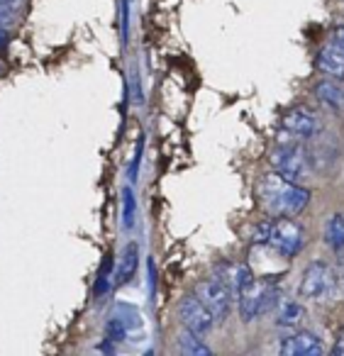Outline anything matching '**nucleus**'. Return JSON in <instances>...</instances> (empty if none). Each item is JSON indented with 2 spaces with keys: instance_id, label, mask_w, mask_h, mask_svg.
Returning a JSON list of instances; mask_svg holds the SVG:
<instances>
[{
  "instance_id": "obj_1",
  "label": "nucleus",
  "mask_w": 344,
  "mask_h": 356,
  "mask_svg": "<svg viewBox=\"0 0 344 356\" xmlns=\"http://www.w3.org/2000/svg\"><path fill=\"white\" fill-rule=\"evenodd\" d=\"M259 203L274 218H295L310 205V191L303 188V184H293L281 173H266L259 178L256 186Z\"/></svg>"
},
{
  "instance_id": "obj_2",
  "label": "nucleus",
  "mask_w": 344,
  "mask_h": 356,
  "mask_svg": "<svg viewBox=\"0 0 344 356\" xmlns=\"http://www.w3.org/2000/svg\"><path fill=\"white\" fill-rule=\"evenodd\" d=\"M271 161V168L276 173H281L283 178L293 181V184H300L305 181L310 173V159H308V152L300 142H286V144H279V147L271 152L269 156Z\"/></svg>"
},
{
  "instance_id": "obj_3",
  "label": "nucleus",
  "mask_w": 344,
  "mask_h": 356,
  "mask_svg": "<svg viewBox=\"0 0 344 356\" xmlns=\"http://www.w3.org/2000/svg\"><path fill=\"white\" fill-rule=\"evenodd\" d=\"M196 296L201 298L203 305L210 310V315L215 317V322H227V317L232 315V305H235V293L227 286L222 278L212 276L205 278L196 286Z\"/></svg>"
},
{
  "instance_id": "obj_4",
  "label": "nucleus",
  "mask_w": 344,
  "mask_h": 356,
  "mask_svg": "<svg viewBox=\"0 0 344 356\" xmlns=\"http://www.w3.org/2000/svg\"><path fill=\"white\" fill-rule=\"evenodd\" d=\"M334 291V276L332 268L322 261V259H315L305 266L303 276H300V286H298V296L303 300H327Z\"/></svg>"
},
{
  "instance_id": "obj_5",
  "label": "nucleus",
  "mask_w": 344,
  "mask_h": 356,
  "mask_svg": "<svg viewBox=\"0 0 344 356\" xmlns=\"http://www.w3.org/2000/svg\"><path fill=\"white\" fill-rule=\"evenodd\" d=\"M269 247L281 259H295L305 247V229L288 218H279V222H271Z\"/></svg>"
},
{
  "instance_id": "obj_6",
  "label": "nucleus",
  "mask_w": 344,
  "mask_h": 356,
  "mask_svg": "<svg viewBox=\"0 0 344 356\" xmlns=\"http://www.w3.org/2000/svg\"><path fill=\"white\" fill-rule=\"evenodd\" d=\"M176 312H178L181 325L201 337L208 334V332L215 327V317L210 315V310L203 305L198 296H183L176 305Z\"/></svg>"
},
{
  "instance_id": "obj_7",
  "label": "nucleus",
  "mask_w": 344,
  "mask_h": 356,
  "mask_svg": "<svg viewBox=\"0 0 344 356\" xmlns=\"http://www.w3.org/2000/svg\"><path fill=\"white\" fill-rule=\"evenodd\" d=\"M325 351L322 339L313 332H295L279 337V354L286 356H320Z\"/></svg>"
},
{
  "instance_id": "obj_8",
  "label": "nucleus",
  "mask_w": 344,
  "mask_h": 356,
  "mask_svg": "<svg viewBox=\"0 0 344 356\" xmlns=\"http://www.w3.org/2000/svg\"><path fill=\"white\" fill-rule=\"evenodd\" d=\"M281 122H283V129H288L295 139H313L322 134V122L318 120V115H313L305 108L288 110Z\"/></svg>"
},
{
  "instance_id": "obj_9",
  "label": "nucleus",
  "mask_w": 344,
  "mask_h": 356,
  "mask_svg": "<svg viewBox=\"0 0 344 356\" xmlns=\"http://www.w3.org/2000/svg\"><path fill=\"white\" fill-rule=\"evenodd\" d=\"M266 281H251L240 296L235 298L237 302V312H240L242 322H254L259 317V305H261V293H264Z\"/></svg>"
},
{
  "instance_id": "obj_10",
  "label": "nucleus",
  "mask_w": 344,
  "mask_h": 356,
  "mask_svg": "<svg viewBox=\"0 0 344 356\" xmlns=\"http://www.w3.org/2000/svg\"><path fill=\"white\" fill-rule=\"evenodd\" d=\"M318 69L329 79L344 81V49L337 42H329L327 47H322L318 56Z\"/></svg>"
},
{
  "instance_id": "obj_11",
  "label": "nucleus",
  "mask_w": 344,
  "mask_h": 356,
  "mask_svg": "<svg viewBox=\"0 0 344 356\" xmlns=\"http://www.w3.org/2000/svg\"><path fill=\"white\" fill-rule=\"evenodd\" d=\"M313 93L325 108L329 110H342L344 108V86H339L337 79H320L313 86Z\"/></svg>"
},
{
  "instance_id": "obj_12",
  "label": "nucleus",
  "mask_w": 344,
  "mask_h": 356,
  "mask_svg": "<svg viewBox=\"0 0 344 356\" xmlns=\"http://www.w3.org/2000/svg\"><path fill=\"white\" fill-rule=\"evenodd\" d=\"M137 266H139V244L130 242L125 247L123 257H120L118 271H115V286H125V283L132 281L134 273H137Z\"/></svg>"
},
{
  "instance_id": "obj_13",
  "label": "nucleus",
  "mask_w": 344,
  "mask_h": 356,
  "mask_svg": "<svg viewBox=\"0 0 344 356\" xmlns=\"http://www.w3.org/2000/svg\"><path fill=\"white\" fill-rule=\"evenodd\" d=\"M325 244H327L334 254L344 252V215L342 213L329 215V220L325 222Z\"/></svg>"
},
{
  "instance_id": "obj_14",
  "label": "nucleus",
  "mask_w": 344,
  "mask_h": 356,
  "mask_svg": "<svg viewBox=\"0 0 344 356\" xmlns=\"http://www.w3.org/2000/svg\"><path fill=\"white\" fill-rule=\"evenodd\" d=\"M176 344H178V351H181V354H186V356H210L212 354L210 346H208L205 341L201 339V334L186 330V327L178 332Z\"/></svg>"
},
{
  "instance_id": "obj_15",
  "label": "nucleus",
  "mask_w": 344,
  "mask_h": 356,
  "mask_svg": "<svg viewBox=\"0 0 344 356\" xmlns=\"http://www.w3.org/2000/svg\"><path fill=\"white\" fill-rule=\"evenodd\" d=\"M303 315H305V307L300 305L298 300H281L279 305H276V325L283 327V330L295 327Z\"/></svg>"
},
{
  "instance_id": "obj_16",
  "label": "nucleus",
  "mask_w": 344,
  "mask_h": 356,
  "mask_svg": "<svg viewBox=\"0 0 344 356\" xmlns=\"http://www.w3.org/2000/svg\"><path fill=\"white\" fill-rule=\"evenodd\" d=\"M134 218H137V198H134L132 186H125L123 188V227L132 229Z\"/></svg>"
},
{
  "instance_id": "obj_17",
  "label": "nucleus",
  "mask_w": 344,
  "mask_h": 356,
  "mask_svg": "<svg viewBox=\"0 0 344 356\" xmlns=\"http://www.w3.org/2000/svg\"><path fill=\"white\" fill-rule=\"evenodd\" d=\"M110 273H113V259L105 257L103 266L98 271V281H95V298H103L110 288Z\"/></svg>"
},
{
  "instance_id": "obj_18",
  "label": "nucleus",
  "mask_w": 344,
  "mask_h": 356,
  "mask_svg": "<svg viewBox=\"0 0 344 356\" xmlns=\"http://www.w3.org/2000/svg\"><path fill=\"white\" fill-rule=\"evenodd\" d=\"M269 234H271V222L264 220V222L256 225L254 234H251V242L254 244H269Z\"/></svg>"
},
{
  "instance_id": "obj_19",
  "label": "nucleus",
  "mask_w": 344,
  "mask_h": 356,
  "mask_svg": "<svg viewBox=\"0 0 344 356\" xmlns=\"http://www.w3.org/2000/svg\"><path fill=\"white\" fill-rule=\"evenodd\" d=\"M142 149H144V137L137 139V149H134V159H132V166H130V184L137 181V173H139V161H142Z\"/></svg>"
},
{
  "instance_id": "obj_20",
  "label": "nucleus",
  "mask_w": 344,
  "mask_h": 356,
  "mask_svg": "<svg viewBox=\"0 0 344 356\" xmlns=\"http://www.w3.org/2000/svg\"><path fill=\"white\" fill-rule=\"evenodd\" d=\"M125 334H127V330H125V325L120 320H113L108 325V337H110V339H125Z\"/></svg>"
},
{
  "instance_id": "obj_21",
  "label": "nucleus",
  "mask_w": 344,
  "mask_h": 356,
  "mask_svg": "<svg viewBox=\"0 0 344 356\" xmlns=\"http://www.w3.org/2000/svg\"><path fill=\"white\" fill-rule=\"evenodd\" d=\"M329 354H332V356H344V327L337 332V337H334V344H332V349H329Z\"/></svg>"
},
{
  "instance_id": "obj_22",
  "label": "nucleus",
  "mask_w": 344,
  "mask_h": 356,
  "mask_svg": "<svg viewBox=\"0 0 344 356\" xmlns=\"http://www.w3.org/2000/svg\"><path fill=\"white\" fill-rule=\"evenodd\" d=\"M329 35H332V42H337V44L344 49V22H339V25H332V32H329Z\"/></svg>"
},
{
  "instance_id": "obj_23",
  "label": "nucleus",
  "mask_w": 344,
  "mask_h": 356,
  "mask_svg": "<svg viewBox=\"0 0 344 356\" xmlns=\"http://www.w3.org/2000/svg\"><path fill=\"white\" fill-rule=\"evenodd\" d=\"M15 3H17V0H0V6H15Z\"/></svg>"
}]
</instances>
